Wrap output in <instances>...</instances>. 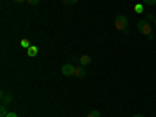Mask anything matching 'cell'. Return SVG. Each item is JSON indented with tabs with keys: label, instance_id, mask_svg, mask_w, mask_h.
Returning <instances> with one entry per match:
<instances>
[{
	"label": "cell",
	"instance_id": "cell-12",
	"mask_svg": "<svg viewBox=\"0 0 156 117\" xmlns=\"http://www.w3.org/2000/svg\"><path fill=\"white\" fill-rule=\"evenodd\" d=\"M154 17H156V16L150 14V12H147V14H145V20H147V22H154Z\"/></svg>",
	"mask_w": 156,
	"mask_h": 117
},
{
	"label": "cell",
	"instance_id": "cell-18",
	"mask_svg": "<svg viewBox=\"0 0 156 117\" xmlns=\"http://www.w3.org/2000/svg\"><path fill=\"white\" fill-rule=\"evenodd\" d=\"M133 117H144V115H142V114H134Z\"/></svg>",
	"mask_w": 156,
	"mask_h": 117
},
{
	"label": "cell",
	"instance_id": "cell-9",
	"mask_svg": "<svg viewBox=\"0 0 156 117\" xmlns=\"http://www.w3.org/2000/svg\"><path fill=\"white\" fill-rule=\"evenodd\" d=\"M6 115H8L6 106H5V105H2V106H0V117H6Z\"/></svg>",
	"mask_w": 156,
	"mask_h": 117
},
{
	"label": "cell",
	"instance_id": "cell-15",
	"mask_svg": "<svg viewBox=\"0 0 156 117\" xmlns=\"http://www.w3.org/2000/svg\"><path fill=\"white\" fill-rule=\"evenodd\" d=\"M6 117H17V114H16V112H8Z\"/></svg>",
	"mask_w": 156,
	"mask_h": 117
},
{
	"label": "cell",
	"instance_id": "cell-19",
	"mask_svg": "<svg viewBox=\"0 0 156 117\" xmlns=\"http://www.w3.org/2000/svg\"><path fill=\"white\" fill-rule=\"evenodd\" d=\"M154 25H156V17H154Z\"/></svg>",
	"mask_w": 156,
	"mask_h": 117
},
{
	"label": "cell",
	"instance_id": "cell-4",
	"mask_svg": "<svg viewBox=\"0 0 156 117\" xmlns=\"http://www.w3.org/2000/svg\"><path fill=\"white\" fill-rule=\"evenodd\" d=\"M0 100H2V105L8 106L9 103L12 101V95H11V94H5V92H2V97H0Z\"/></svg>",
	"mask_w": 156,
	"mask_h": 117
},
{
	"label": "cell",
	"instance_id": "cell-13",
	"mask_svg": "<svg viewBox=\"0 0 156 117\" xmlns=\"http://www.w3.org/2000/svg\"><path fill=\"white\" fill-rule=\"evenodd\" d=\"M142 3L148 5V6H153V5H156V0H142Z\"/></svg>",
	"mask_w": 156,
	"mask_h": 117
},
{
	"label": "cell",
	"instance_id": "cell-11",
	"mask_svg": "<svg viewBox=\"0 0 156 117\" xmlns=\"http://www.w3.org/2000/svg\"><path fill=\"white\" fill-rule=\"evenodd\" d=\"M86 117H100V112H98L97 109H92V111H90Z\"/></svg>",
	"mask_w": 156,
	"mask_h": 117
},
{
	"label": "cell",
	"instance_id": "cell-5",
	"mask_svg": "<svg viewBox=\"0 0 156 117\" xmlns=\"http://www.w3.org/2000/svg\"><path fill=\"white\" fill-rule=\"evenodd\" d=\"M37 53H39V48H37L34 44H31V45H30V48H27V55H28L30 58H34Z\"/></svg>",
	"mask_w": 156,
	"mask_h": 117
},
{
	"label": "cell",
	"instance_id": "cell-6",
	"mask_svg": "<svg viewBox=\"0 0 156 117\" xmlns=\"http://www.w3.org/2000/svg\"><path fill=\"white\" fill-rule=\"evenodd\" d=\"M92 62V59H90V56H87V55H83L81 58H80V64L84 67V66H89V64Z\"/></svg>",
	"mask_w": 156,
	"mask_h": 117
},
{
	"label": "cell",
	"instance_id": "cell-1",
	"mask_svg": "<svg viewBox=\"0 0 156 117\" xmlns=\"http://www.w3.org/2000/svg\"><path fill=\"white\" fill-rule=\"evenodd\" d=\"M114 25L117 30H120L122 33H128V19L123 16V14H119L115 19H114Z\"/></svg>",
	"mask_w": 156,
	"mask_h": 117
},
{
	"label": "cell",
	"instance_id": "cell-2",
	"mask_svg": "<svg viewBox=\"0 0 156 117\" xmlns=\"http://www.w3.org/2000/svg\"><path fill=\"white\" fill-rule=\"evenodd\" d=\"M137 30H139V33H142V34L150 36V34H151V25H150V22H147L145 19H144V20H139V22H137Z\"/></svg>",
	"mask_w": 156,
	"mask_h": 117
},
{
	"label": "cell",
	"instance_id": "cell-8",
	"mask_svg": "<svg viewBox=\"0 0 156 117\" xmlns=\"http://www.w3.org/2000/svg\"><path fill=\"white\" fill-rule=\"evenodd\" d=\"M134 11L137 12V14H142V12H144V3L136 5V6H134Z\"/></svg>",
	"mask_w": 156,
	"mask_h": 117
},
{
	"label": "cell",
	"instance_id": "cell-16",
	"mask_svg": "<svg viewBox=\"0 0 156 117\" xmlns=\"http://www.w3.org/2000/svg\"><path fill=\"white\" fill-rule=\"evenodd\" d=\"M66 3H76V0H64Z\"/></svg>",
	"mask_w": 156,
	"mask_h": 117
},
{
	"label": "cell",
	"instance_id": "cell-17",
	"mask_svg": "<svg viewBox=\"0 0 156 117\" xmlns=\"http://www.w3.org/2000/svg\"><path fill=\"white\" fill-rule=\"evenodd\" d=\"M16 3H22V2H27V0H14Z\"/></svg>",
	"mask_w": 156,
	"mask_h": 117
},
{
	"label": "cell",
	"instance_id": "cell-7",
	"mask_svg": "<svg viewBox=\"0 0 156 117\" xmlns=\"http://www.w3.org/2000/svg\"><path fill=\"white\" fill-rule=\"evenodd\" d=\"M86 75V70H84V67L83 66H80V67H76V70H75V75L73 76H76V78H83Z\"/></svg>",
	"mask_w": 156,
	"mask_h": 117
},
{
	"label": "cell",
	"instance_id": "cell-10",
	"mask_svg": "<svg viewBox=\"0 0 156 117\" xmlns=\"http://www.w3.org/2000/svg\"><path fill=\"white\" fill-rule=\"evenodd\" d=\"M30 41H27V39H22L20 41V47H23V48H30Z\"/></svg>",
	"mask_w": 156,
	"mask_h": 117
},
{
	"label": "cell",
	"instance_id": "cell-14",
	"mask_svg": "<svg viewBox=\"0 0 156 117\" xmlns=\"http://www.w3.org/2000/svg\"><path fill=\"white\" fill-rule=\"evenodd\" d=\"M27 3H30V5H37L39 0H27Z\"/></svg>",
	"mask_w": 156,
	"mask_h": 117
},
{
	"label": "cell",
	"instance_id": "cell-3",
	"mask_svg": "<svg viewBox=\"0 0 156 117\" xmlns=\"http://www.w3.org/2000/svg\"><path fill=\"white\" fill-rule=\"evenodd\" d=\"M75 70H76V67L73 66L72 62H67V64H64V66L61 67V73H62L64 76H72V75H75Z\"/></svg>",
	"mask_w": 156,
	"mask_h": 117
}]
</instances>
